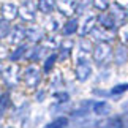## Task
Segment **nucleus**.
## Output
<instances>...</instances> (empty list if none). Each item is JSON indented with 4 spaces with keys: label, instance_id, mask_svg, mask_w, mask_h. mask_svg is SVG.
Instances as JSON below:
<instances>
[{
    "label": "nucleus",
    "instance_id": "obj_1",
    "mask_svg": "<svg viewBox=\"0 0 128 128\" xmlns=\"http://www.w3.org/2000/svg\"><path fill=\"white\" fill-rule=\"evenodd\" d=\"M41 79H43V71L40 70V66H38L36 63H28L27 66L22 68L21 82L28 92L36 90L41 84Z\"/></svg>",
    "mask_w": 128,
    "mask_h": 128
},
{
    "label": "nucleus",
    "instance_id": "obj_2",
    "mask_svg": "<svg viewBox=\"0 0 128 128\" xmlns=\"http://www.w3.org/2000/svg\"><path fill=\"white\" fill-rule=\"evenodd\" d=\"M21 73H22V68L19 66L18 63H8V65H5L2 74H0L2 86L6 88V90L18 88L21 86Z\"/></svg>",
    "mask_w": 128,
    "mask_h": 128
},
{
    "label": "nucleus",
    "instance_id": "obj_3",
    "mask_svg": "<svg viewBox=\"0 0 128 128\" xmlns=\"http://www.w3.org/2000/svg\"><path fill=\"white\" fill-rule=\"evenodd\" d=\"M112 52H114L112 43H96L92 49L93 63L98 68H106L112 62Z\"/></svg>",
    "mask_w": 128,
    "mask_h": 128
},
{
    "label": "nucleus",
    "instance_id": "obj_4",
    "mask_svg": "<svg viewBox=\"0 0 128 128\" xmlns=\"http://www.w3.org/2000/svg\"><path fill=\"white\" fill-rule=\"evenodd\" d=\"M93 73L88 56H74V76L79 82H87Z\"/></svg>",
    "mask_w": 128,
    "mask_h": 128
},
{
    "label": "nucleus",
    "instance_id": "obj_5",
    "mask_svg": "<svg viewBox=\"0 0 128 128\" xmlns=\"http://www.w3.org/2000/svg\"><path fill=\"white\" fill-rule=\"evenodd\" d=\"M36 0H22L18 8V18L22 24H35L36 22Z\"/></svg>",
    "mask_w": 128,
    "mask_h": 128
},
{
    "label": "nucleus",
    "instance_id": "obj_6",
    "mask_svg": "<svg viewBox=\"0 0 128 128\" xmlns=\"http://www.w3.org/2000/svg\"><path fill=\"white\" fill-rule=\"evenodd\" d=\"M79 19V27H78V35L81 38H87L88 33L92 32V28L96 26V14L92 11H87L84 14H81Z\"/></svg>",
    "mask_w": 128,
    "mask_h": 128
},
{
    "label": "nucleus",
    "instance_id": "obj_7",
    "mask_svg": "<svg viewBox=\"0 0 128 128\" xmlns=\"http://www.w3.org/2000/svg\"><path fill=\"white\" fill-rule=\"evenodd\" d=\"M63 21H65V18L60 13H52V14L44 16V19L40 22V26L44 30V33H58Z\"/></svg>",
    "mask_w": 128,
    "mask_h": 128
},
{
    "label": "nucleus",
    "instance_id": "obj_8",
    "mask_svg": "<svg viewBox=\"0 0 128 128\" xmlns=\"http://www.w3.org/2000/svg\"><path fill=\"white\" fill-rule=\"evenodd\" d=\"M92 43H112L114 44L117 41V32H112V30H104V28L95 26L92 28V32L88 33Z\"/></svg>",
    "mask_w": 128,
    "mask_h": 128
},
{
    "label": "nucleus",
    "instance_id": "obj_9",
    "mask_svg": "<svg viewBox=\"0 0 128 128\" xmlns=\"http://www.w3.org/2000/svg\"><path fill=\"white\" fill-rule=\"evenodd\" d=\"M6 46H19V44L26 43V24H14L11 26L8 36H6Z\"/></svg>",
    "mask_w": 128,
    "mask_h": 128
},
{
    "label": "nucleus",
    "instance_id": "obj_10",
    "mask_svg": "<svg viewBox=\"0 0 128 128\" xmlns=\"http://www.w3.org/2000/svg\"><path fill=\"white\" fill-rule=\"evenodd\" d=\"M44 36H46V33H44L40 24H30L28 27H26V43L28 46L40 44Z\"/></svg>",
    "mask_w": 128,
    "mask_h": 128
},
{
    "label": "nucleus",
    "instance_id": "obj_11",
    "mask_svg": "<svg viewBox=\"0 0 128 128\" xmlns=\"http://www.w3.org/2000/svg\"><path fill=\"white\" fill-rule=\"evenodd\" d=\"M18 8H19V3L14 2V0L0 2V18H3L8 22H13L18 18Z\"/></svg>",
    "mask_w": 128,
    "mask_h": 128
},
{
    "label": "nucleus",
    "instance_id": "obj_12",
    "mask_svg": "<svg viewBox=\"0 0 128 128\" xmlns=\"http://www.w3.org/2000/svg\"><path fill=\"white\" fill-rule=\"evenodd\" d=\"M78 27H79V19L76 16H71V18H66L63 21L60 30H58V35L62 38H71L73 35L78 33Z\"/></svg>",
    "mask_w": 128,
    "mask_h": 128
},
{
    "label": "nucleus",
    "instance_id": "obj_13",
    "mask_svg": "<svg viewBox=\"0 0 128 128\" xmlns=\"http://www.w3.org/2000/svg\"><path fill=\"white\" fill-rule=\"evenodd\" d=\"M73 49H74V41L71 38H62L60 44L57 49V56H58V62H66L70 60L73 56Z\"/></svg>",
    "mask_w": 128,
    "mask_h": 128
},
{
    "label": "nucleus",
    "instance_id": "obj_14",
    "mask_svg": "<svg viewBox=\"0 0 128 128\" xmlns=\"http://www.w3.org/2000/svg\"><path fill=\"white\" fill-rule=\"evenodd\" d=\"M96 26L104 28V30H112V32H117V28H119L116 19L112 18V14L109 11H104V13L98 14L96 16Z\"/></svg>",
    "mask_w": 128,
    "mask_h": 128
},
{
    "label": "nucleus",
    "instance_id": "obj_15",
    "mask_svg": "<svg viewBox=\"0 0 128 128\" xmlns=\"http://www.w3.org/2000/svg\"><path fill=\"white\" fill-rule=\"evenodd\" d=\"M95 128H126V120L122 116H112L95 122Z\"/></svg>",
    "mask_w": 128,
    "mask_h": 128
},
{
    "label": "nucleus",
    "instance_id": "obj_16",
    "mask_svg": "<svg viewBox=\"0 0 128 128\" xmlns=\"http://www.w3.org/2000/svg\"><path fill=\"white\" fill-rule=\"evenodd\" d=\"M76 5L78 0H57V13H60L63 18L76 16Z\"/></svg>",
    "mask_w": 128,
    "mask_h": 128
},
{
    "label": "nucleus",
    "instance_id": "obj_17",
    "mask_svg": "<svg viewBox=\"0 0 128 128\" xmlns=\"http://www.w3.org/2000/svg\"><path fill=\"white\" fill-rule=\"evenodd\" d=\"M112 60L117 66H122L128 62V46L122 43H117L114 46V52H112Z\"/></svg>",
    "mask_w": 128,
    "mask_h": 128
},
{
    "label": "nucleus",
    "instance_id": "obj_18",
    "mask_svg": "<svg viewBox=\"0 0 128 128\" xmlns=\"http://www.w3.org/2000/svg\"><path fill=\"white\" fill-rule=\"evenodd\" d=\"M111 14H112V18L116 19V22H117V26H122V24H125V22H128V11L125 8H122L120 5H117L116 2H112L111 3V6H109V10H108Z\"/></svg>",
    "mask_w": 128,
    "mask_h": 128
},
{
    "label": "nucleus",
    "instance_id": "obj_19",
    "mask_svg": "<svg viewBox=\"0 0 128 128\" xmlns=\"http://www.w3.org/2000/svg\"><path fill=\"white\" fill-rule=\"evenodd\" d=\"M27 49H28V44L27 43H22V44H19V46H14V49H13V51H10V54H8L10 63H18V62L24 60Z\"/></svg>",
    "mask_w": 128,
    "mask_h": 128
},
{
    "label": "nucleus",
    "instance_id": "obj_20",
    "mask_svg": "<svg viewBox=\"0 0 128 128\" xmlns=\"http://www.w3.org/2000/svg\"><path fill=\"white\" fill-rule=\"evenodd\" d=\"M36 10L43 16L56 13L57 10V0H36Z\"/></svg>",
    "mask_w": 128,
    "mask_h": 128
},
{
    "label": "nucleus",
    "instance_id": "obj_21",
    "mask_svg": "<svg viewBox=\"0 0 128 128\" xmlns=\"http://www.w3.org/2000/svg\"><path fill=\"white\" fill-rule=\"evenodd\" d=\"M90 111L93 112V114L100 116V117H104V116H109V112L112 111V108H111V104L108 101L100 100V101H93L92 103Z\"/></svg>",
    "mask_w": 128,
    "mask_h": 128
},
{
    "label": "nucleus",
    "instance_id": "obj_22",
    "mask_svg": "<svg viewBox=\"0 0 128 128\" xmlns=\"http://www.w3.org/2000/svg\"><path fill=\"white\" fill-rule=\"evenodd\" d=\"M57 62H58V56H57V52H49L46 58H44V62H43V74H51V73L54 71V68H56L57 65Z\"/></svg>",
    "mask_w": 128,
    "mask_h": 128
},
{
    "label": "nucleus",
    "instance_id": "obj_23",
    "mask_svg": "<svg viewBox=\"0 0 128 128\" xmlns=\"http://www.w3.org/2000/svg\"><path fill=\"white\" fill-rule=\"evenodd\" d=\"M10 106H11V95H10L8 90H3L0 93V120L6 116Z\"/></svg>",
    "mask_w": 128,
    "mask_h": 128
},
{
    "label": "nucleus",
    "instance_id": "obj_24",
    "mask_svg": "<svg viewBox=\"0 0 128 128\" xmlns=\"http://www.w3.org/2000/svg\"><path fill=\"white\" fill-rule=\"evenodd\" d=\"M68 126H70V119L65 117V116H58L52 122L46 124L43 128H68Z\"/></svg>",
    "mask_w": 128,
    "mask_h": 128
},
{
    "label": "nucleus",
    "instance_id": "obj_25",
    "mask_svg": "<svg viewBox=\"0 0 128 128\" xmlns=\"http://www.w3.org/2000/svg\"><path fill=\"white\" fill-rule=\"evenodd\" d=\"M111 0H92V8L98 13H104L111 6Z\"/></svg>",
    "mask_w": 128,
    "mask_h": 128
},
{
    "label": "nucleus",
    "instance_id": "obj_26",
    "mask_svg": "<svg viewBox=\"0 0 128 128\" xmlns=\"http://www.w3.org/2000/svg\"><path fill=\"white\" fill-rule=\"evenodd\" d=\"M117 40H120L119 43L128 46V22L122 24V26L119 27V30H117Z\"/></svg>",
    "mask_w": 128,
    "mask_h": 128
},
{
    "label": "nucleus",
    "instance_id": "obj_27",
    "mask_svg": "<svg viewBox=\"0 0 128 128\" xmlns=\"http://www.w3.org/2000/svg\"><path fill=\"white\" fill-rule=\"evenodd\" d=\"M125 92H128V82H124V84H116L109 92H108V95H111V96H120V95H124Z\"/></svg>",
    "mask_w": 128,
    "mask_h": 128
},
{
    "label": "nucleus",
    "instance_id": "obj_28",
    "mask_svg": "<svg viewBox=\"0 0 128 128\" xmlns=\"http://www.w3.org/2000/svg\"><path fill=\"white\" fill-rule=\"evenodd\" d=\"M10 30H11V22L5 21L3 18H0V41L6 40Z\"/></svg>",
    "mask_w": 128,
    "mask_h": 128
},
{
    "label": "nucleus",
    "instance_id": "obj_29",
    "mask_svg": "<svg viewBox=\"0 0 128 128\" xmlns=\"http://www.w3.org/2000/svg\"><path fill=\"white\" fill-rule=\"evenodd\" d=\"M54 96H56V100L60 103V104H62V103H68V101H70V93H68V92H56Z\"/></svg>",
    "mask_w": 128,
    "mask_h": 128
},
{
    "label": "nucleus",
    "instance_id": "obj_30",
    "mask_svg": "<svg viewBox=\"0 0 128 128\" xmlns=\"http://www.w3.org/2000/svg\"><path fill=\"white\" fill-rule=\"evenodd\" d=\"M8 54H10V49L6 44H2L0 43V62H3L5 58H8Z\"/></svg>",
    "mask_w": 128,
    "mask_h": 128
},
{
    "label": "nucleus",
    "instance_id": "obj_31",
    "mask_svg": "<svg viewBox=\"0 0 128 128\" xmlns=\"http://www.w3.org/2000/svg\"><path fill=\"white\" fill-rule=\"evenodd\" d=\"M46 93H48L46 88H40V90H36V93H35V100H36L38 103H41L44 98H46Z\"/></svg>",
    "mask_w": 128,
    "mask_h": 128
},
{
    "label": "nucleus",
    "instance_id": "obj_32",
    "mask_svg": "<svg viewBox=\"0 0 128 128\" xmlns=\"http://www.w3.org/2000/svg\"><path fill=\"white\" fill-rule=\"evenodd\" d=\"M116 3H117V5H120V6H122V8H125V10L128 8V0H116Z\"/></svg>",
    "mask_w": 128,
    "mask_h": 128
},
{
    "label": "nucleus",
    "instance_id": "obj_33",
    "mask_svg": "<svg viewBox=\"0 0 128 128\" xmlns=\"http://www.w3.org/2000/svg\"><path fill=\"white\" fill-rule=\"evenodd\" d=\"M3 66H5L3 62H0V74H2V71H3Z\"/></svg>",
    "mask_w": 128,
    "mask_h": 128
},
{
    "label": "nucleus",
    "instance_id": "obj_34",
    "mask_svg": "<svg viewBox=\"0 0 128 128\" xmlns=\"http://www.w3.org/2000/svg\"><path fill=\"white\" fill-rule=\"evenodd\" d=\"M2 92H3V90H2V87H0V93H2Z\"/></svg>",
    "mask_w": 128,
    "mask_h": 128
},
{
    "label": "nucleus",
    "instance_id": "obj_35",
    "mask_svg": "<svg viewBox=\"0 0 128 128\" xmlns=\"http://www.w3.org/2000/svg\"><path fill=\"white\" fill-rule=\"evenodd\" d=\"M8 128H16V126H8Z\"/></svg>",
    "mask_w": 128,
    "mask_h": 128
}]
</instances>
